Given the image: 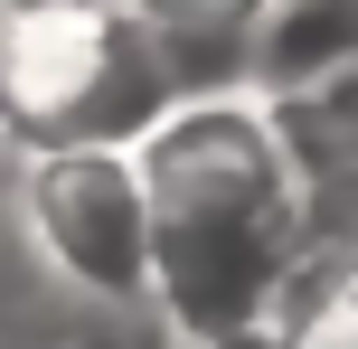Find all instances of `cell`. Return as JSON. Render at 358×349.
I'll use <instances>...</instances> for the list:
<instances>
[{
  "instance_id": "6da1fadb",
  "label": "cell",
  "mask_w": 358,
  "mask_h": 349,
  "mask_svg": "<svg viewBox=\"0 0 358 349\" xmlns=\"http://www.w3.org/2000/svg\"><path fill=\"white\" fill-rule=\"evenodd\" d=\"M151 189V321L170 349H283L311 189L264 85L179 94L132 142Z\"/></svg>"
},
{
  "instance_id": "7a4b0ae2",
  "label": "cell",
  "mask_w": 358,
  "mask_h": 349,
  "mask_svg": "<svg viewBox=\"0 0 358 349\" xmlns=\"http://www.w3.org/2000/svg\"><path fill=\"white\" fill-rule=\"evenodd\" d=\"M10 151L29 142H142L179 104L161 19L132 0H10L0 10Z\"/></svg>"
},
{
  "instance_id": "3957f363",
  "label": "cell",
  "mask_w": 358,
  "mask_h": 349,
  "mask_svg": "<svg viewBox=\"0 0 358 349\" xmlns=\"http://www.w3.org/2000/svg\"><path fill=\"white\" fill-rule=\"evenodd\" d=\"M10 189L57 293L151 321V189L132 142H29L10 151Z\"/></svg>"
},
{
  "instance_id": "277c9868",
  "label": "cell",
  "mask_w": 358,
  "mask_h": 349,
  "mask_svg": "<svg viewBox=\"0 0 358 349\" xmlns=\"http://www.w3.org/2000/svg\"><path fill=\"white\" fill-rule=\"evenodd\" d=\"M85 312L76 293H57V274L38 264L29 227H19V189H10V151H0V349H29L48 331H66V321Z\"/></svg>"
},
{
  "instance_id": "5b68a950",
  "label": "cell",
  "mask_w": 358,
  "mask_h": 349,
  "mask_svg": "<svg viewBox=\"0 0 358 349\" xmlns=\"http://www.w3.org/2000/svg\"><path fill=\"white\" fill-rule=\"evenodd\" d=\"M132 10L161 19V29H255L273 0H132Z\"/></svg>"
},
{
  "instance_id": "8992f818",
  "label": "cell",
  "mask_w": 358,
  "mask_h": 349,
  "mask_svg": "<svg viewBox=\"0 0 358 349\" xmlns=\"http://www.w3.org/2000/svg\"><path fill=\"white\" fill-rule=\"evenodd\" d=\"M0 151H10V76H0Z\"/></svg>"
}]
</instances>
